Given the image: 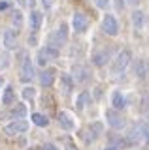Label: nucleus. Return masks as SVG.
Instances as JSON below:
<instances>
[{
	"mask_svg": "<svg viewBox=\"0 0 149 150\" xmlns=\"http://www.w3.org/2000/svg\"><path fill=\"white\" fill-rule=\"evenodd\" d=\"M134 73L140 81H149V62L147 60H138L134 66Z\"/></svg>",
	"mask_w": 149,
	"mask_h": 150,
	"instance_id": "f8f14e48",
	"label": "nucleus"
},
{
	"mask_svg": "<svg viewBox=\"0 0 149 150\" xmlns=\"http://www.w3.org/2000/svg\"><path fill=\"white\" fill-rule=\"evenodd\" d=\"M132 25H134V28H140L143 25V13L142 11H134L132 13Z\"/></svg>",
	"mask_w": 149,
	"mask_h": 150,
	"instance_id": "4be33fe9",
	"label": "nucleus"
},
{
	"mask_svg": "<svg viewBox=\"0 0 149 150\" xmlns=\"http://www.w3.org/2000/svg\"><path fill=\"white\" fill-rule=\"evenodd\" d=\"M29 129V122H25L23 118H19V120H13V122H10V124L4 128V131H6L8 135H17V133H25V131Z\"/></svg>",
	"mask_w": 149,
	"mask_h": 150,
	"instance_id": "6e6552de",
	"label": "nucleus"
},
{
	"mask_svg": "<svg viewBox=\"0 0 149 150\" xmlns=\"http://www.w3.org/2000/svg\"><path fill=\"white\" fill-rule=\"evenodd\" d=\"M2 84H4V77H0V86H2Z\"/></svg>",
	"mask_w": 149,
	"mask_h": 150,
	"instance_id": "72a5a7b5",
	"label": "nucleus"
},
{
	"mask_svg": "<svg viewBox=\"0 0 149 150\" xmlns=\"http://www.w3.org/2000/svg\"><path fill=\"white\" fill-rule=\"evenodd\" d=\"M110 62V49H98L92 53V64L102 68V66H106Z\"/></svg>",
	"mask_w": 149,
	"mask_h": 150,
	"instance_id": "ddd939ff",
	"label": "nucleus"
},
{
	"mask_svg": "<svg viewBox=\"0 0 149 150\" xmlns=\"http://www.w3.org/2000/svg\"><path fill=\"white\" fill-rule=\"evenodd\" d=\"M13 101H15V90H13V86H6L2 94V105H11Z\"/></svg>",
	"mask_w": 149,
	"mask_h": 150,
	"instance_id": "a211bd4d",
	"label": "nucleus"
},
{
	"mask_svg": "<svg viewBox=\"0 0 149 150\" xmlns=\"http://www.w3.org/2000/svg\"><path fill=\"white\" fill-rule=\"evenodd\" d=\"M59 58V49L55 45H47V47H42L40 53H38V64L45 66L47 62H51V60Z\"/></svg>",
	"mask_w": 149,
	"mask_h": 150,
	"instance_id": "20e7f679",
	"label": "nucleus"
},
{
	"mask_svg": "<svg viewBox=\"0 0 149 150\" xmlns=\"http://www.w3.org/2000/svg\"><path fill=\"white\" fill-rule=\"evenodd\" d=\"M53 83H55V69H51V68L44 69V71L40 73V84L44 88H49Z\"/></svg>",
	"mask_w": 149,
	"mask_h": 150,
	"instance_id": "2eb2a0df",
	"label": "nucleus"
},
{
	"mask_svg": "<svg viewBox=\"0 0 149 150\" xmlns=\"http://www.w3.org/2000/svg\"><path fill=\"white\" fill-rule=\"evenodd\" d=\"M91 75H92V71L87 64H76L72 69V79L77 83H87L91 79Z\"/></svg>",
	"mask_w": 149,
	"mask_h": 150,
	"instance_id": "7ed1b4c3",
	"label": "nucleus"
},
{
	"mask_svg": "<svg viewBox=\"0 0 149 150\" xmlns=\"http://www.w3.org/2000/svg\"><path fill=\"white\" fill-rule=\"evenodd\" d=\"M59 124H60V128H62L64 131H74V129H76L74 116L70 115V112H66V111L59 112Z\"/></svg>",
	"mask_w": 149,
	"mask_h": 150,
	"instance_id": "9b49d317",
	"label": "nucleus"
},
{
	"mask_svg": "<svg viewBox=\"0 0 149 150\" xmlns=\"http://www.w3.org/2000/svg\"><path fill=\"white\" fill-rule=\"evenodd\" d=\"M89 103H91V94L89 92H81L80 96H77V100H76V107L81 111V109H85Z\"/></svg>",
	"mask_w": 149,
	"mask_h": 150,
	"instance_id": "6ab92c4d",
	"label": "nucleus"
},
{
	"mask_svg": "<svg viewBox=\"0 0 149 150\" xmlns=\"http://www.w3.org/2000/svg\"><path fill=\"white\" fill-rule=\"evenodd\" d=\"M142 111H147L149 109V90L143 92V96H142V107H140Z\"/></svg>",
	"mask_w": 149,
	"mask_h": 150,
	"instance_id": "393cba45",
	"label": "nucleus"
},
{
	"mask_svg": "<svg viewBox=\"0 0 149 150\" xmlns=\"http://www.w3.org/2000/svg\"><path fill=\"white\" fill-rule=\"evenodd\" d=\"M121 2H123V0H117V9H123V4Z\"/></svg>",
	"mask_w": 149,
	"mask_h": 150,
	"instance_id": "2f4dec72",
	"label": "nucleus"
},
{
	"mask_svg": "<svg viewBox=\"0 0 149 150\" xmlns=\"http://www.w3.org/2000/svg\"><path fill=\"white\" fill-rule=\"evenodd\" d=\"M72 88H74V79H72V75L62 73V75H60V90H62L64 94H70V92H72Z\"/></svg>",
	"mask_w": 149,
	"mask_h": 150,
	"instance_id": "f3484780",
	"label": "nucleus"
},
{
	"mask_svg": "<svg viewBox=\"0 0 149 150\" xmlns=\"http://www.w3.org/2000/svg\"><path fill=\"white\" fill-rule=\"evenodd\" d=\"M106 120H108V124H110L113 129H123L125 126H127V120H125V116L121 115L117 109L106 111Z\"/></svg>",
	"mask_w": 149,
	"mask_h": 150,
	"instance_id": "f03ea898",
	"label": "nucleus"
},
{
	"mask_svg": "<svg viewBox=\"0 0 149 150\" xmlns=\"http://www.w3.org/2000/svg\"><path fill=\"white\" fill-rule=\"evenodd\" d=\"M42 23H44V15H42L40 11H36V9H32L30 15H29V25L32 30H40L42 28Z\"/></svg>",
	"mask_w": 149,
	"mask_h": 150,
	"instance_id": "dca6fc26",
	"label": "nucleus"
},
{
	"mask_svg": "<svg viewBox=\"0 0 149 150\" xmlns=\"http://www.w3.org/2000/svg\"><path fill=\"white\" fill-rule=\"evenodd\" d=\"M111 103H113V107L117 111H121V109H125V107H127V100H125V96L121 92H115L113 94V100H111Z\"/></svg>",
	"mask_w": 149,
	"mask_h": 150,
	"instance_id": "aec40b11",
	"label": "nucleus"
},
{
	"mask_svg": "<svg viewBox=\"0 0 149 150\" xmlns=\"http://www.w3.org/2000/svg\"><path fill=\"white\" fill-rule=\"evenodd\" d=\"M66 150H77V148L74 146V144H66Z\"/></svg>",
	"mask_w": 149,
	"mask_h": 150,
	"instance_id": "7c9ffc66",
	"label": "nucleus"
},
{
	"mask_svg": "<svg viewBox=\"0 0 149 150\" xmlns=\"http://www.w3.org/2000/svg\"><path fill=\"white\" fill-rule=\"evenodd\" d=\"M21 81L29 83L34 79V64H32V60L29 58V56H25L23 58V64H21Z\"/></svg>",
	"mask_w": 149,
	"mask_h": 150,
	"instance_id": "0eeeda50",
	"label": "nucleus"
},
{
	"mask_svg": "<svg viewBox=\"0 0 149 150\" xmlns=\"http://www.w3.org/2000/svg\"><path fill=\"white\" fill-rule=\"evenodd\" d=\"M32 122H34L36 126H40V128H45V126L49 124V120H47V116H44V115H40V112H34L32 115Z\"/></svg>",
	"mask_w": 149,
	"mask_h": 150,
	"instance_id": "412c9836",
	"label": "nucleus"
},
{
	"mask_svg": "<svg viewBox=\"0 0 149 150\" xmlns=\"http://www.w3.org/2000/svg\"><path fill=\"white\" fill-rule=\"evenodd\" d=\"M21 96L25 98V100H34V98H36V90L32 86H27V88H23Z\"/></svg>",
	"mask_w": 149,
	"mask_h": 150,
	"instance_id": "5701e85b",
	"label": "nucleus"
},
{
	"mask_svg": "<svg viewBox=\"0 0 149 150\" xmlns=\"http://www.w3.org/2000/svg\"><path fill=\"white\" fill-rule=\"evenodd\" d=\"M147 143H149V131H147Z\"/></svg>",
	"mask_w": 149,
	"mask_h": 150,
	"instance_id": "f704fd0d",
	"label": "nucleus"
},
{
	"mask_svg": "<svg viewBox=\"0 0 149 150\" xmlns=\"http://www.w3.org/2000/svg\"><path fill=\"white\" fill-rule=\"evenodd\" d=\"M130 60H132V54H130V51H121V53L117 54V58H115L113 66H111V71H113V73L125 71V69L128 68Z\"/></svg>",
	"mask_w": 149,
	"mask_h": 150,
	"instance_id": "f257e3e1",
	"label": "nucleus"
},
{
	"mask_svg": "<svg viewBox=\"0 0 149 150\" xmlns=\"http://www.w3.org/2000/svg\"><path fill=\"white\" fill-rule=\"evenodd\" d=\"M106 150H119V148H117V146H108Z\"/></svg>",
	"mask_w": 149,
	"mask_h": 150,
	"instance_id": "473e14b6",
	"label": "nucleus"
},
{
	"mask_svg": "<svg viewBox=\"0 0 149 150\" xmlns=\"http://www.w3.org/2000/svg\"><path fill=\"white\" fill-rule=\"evenodd\" d=\"M10 6V2H6V0H0V9H6Z\"/></svg>",
	"mask_w": 149,
	"mask_h": 150,
	"instance_id": "c85d7f7f",
	"label": "nucleus"
},
{
	"mask_svg": "<svg viewBox=\"0 0 149 150\" xmlns=\"http://www.w3.org/2000/svg\"><path fill=\"white\" fill-rule=\"evenodd\" d=\"M96 6L104 9V8H108V6H110V0H96Z\"/></svg>",
	"mask_w": 149,
	"mask_h": 150,
	"instance_id": "bb28decb",
	"label": "nucleus"
},
{
	"mask_svg": "<svg viewBox=\"0 0 149 150\" xmlns=\"http://www.w3.org/2000/svg\"><path fill=\"white\" fill-rule=\"evenodd\" d=\"M17 41H19V34H17V30L10 28V30L4 32V36H2V43H4V47H6L8 51L15 49V47H17Z\"/></svg>",
	"mask_w": 149,
	"mask_h": 150,
	"instance_id": "9d476101",
	"label": "nucleus"
},
{
	"mask_svg": "<svg viewBox=\"0 0 149 150\" xmlns=\"http://www.w3.org/2000/svg\"><path fill=\"white\" fill-rule=\"evenodd\" d=\"M143 135H147L145 126L143 124H134L132 128H130V131H128V143H138Z\"/></svg>",
	"mask_w": 149,
	"mask_h": 150,
	"instance_id": "4468645a",
	"label": "nucleus"
},
{
	"mask_svg": "<svg viewBox=\"0 0 149 150\" xmlns=\"http://www.w3.org/2000/svg\"><path fill=\"white\" fill-rule=\"evenodd\" d=\"M13 25H15V26H21V25H23V15H21V11H15V13H13Z\"/></svg>",
	"mask_w": 149,
	"mask_h": 150,
	"instance_id": "a878e982",
	"label": "nucleus"
},
{
	"mask_svg": "<svg viewBox=\"0 0 149 150\" xmlns=\"http://www.w3.org/2000/svg\"><path fill=\"white\" fill-rule=\"evenodd\" d=\"M66 40H68V28H66V25H60L57 30H53L51 36H49V41H53L55 45L66 43Z\"/></svg>",
	"mask_w": 149,
	"mask_h": 150,
	"instance_id": "1a4fd4ad",
	"label": "nucleus"
},
{
	"mask_svg": "<svg viewBox=\"0 0 149 150\" xmlns=\"http://www.w3.org/2000/svg\"><path fill=\"white\" fill-rule=\"evenodd\" d=\"M130 2H132V0H130Z\"/></svg>",
	"mask_w": 149,
	"mask_h": 150,
	"instance_id": "c9c22d12",
	"label": "nucleus"
},
{
	"mask_svg": "<svg viewBox=\"0 0 149 150\" xmlns=\"http://www.w3.org/2000/svg\"><path fill=\"white\" fill-rule=\"evenodd\" d=\"M42 150H57V146H55V144H51V143H47V144H44V146H42Z\"/></svg>",
	"mask_w": 149,
	"mask_h": 150,
	"instance_id": "cd10ccee",
	"label": "nucleus"
},
{
	"mask_svg": "<svg viewBox=\"0 0 149 150\" xmlns=\"http://www.w3.org/2000/svg\"><path fill=\"white\" fill-rule=\"evenodd\" d=\"M102 30H104V34L108 36H117L119 32V25H117V19H115L113 15H104V19H102Z\"/></svg>",
	"mask_w": 149,
	"mask_h": 150,
	"instance_id": "39448f33",
	"label": "nucleus"
},
{
	"mask_svg": "<svg viewBox=\"0 0 149 150\" xmlns=\"http://www.w3.org/2000/svg\"><path fill=\"white\" fill-rule=\"evenodd\" d=\"M72 26H74V30H76L77 34H83V32L89 28V19H87V15L76 11L74 17H72Z\"/></svg>",
	"mask_w": 149,
	"mask_h": 150,
	"instance_id": "423d86ee",
	"label": "nucleus"
},
{
	"mask_svg": "<svg viewBox=\"0 0 149 150\" xmlns=\"http://www.w3.org/2000/svg\"><path fill=\"white\" fill-rule=\"evenodd\" d=\"M25 115H27V109H25V105H17L15 109H11V116H19V118H23Z\"/></svg>",
	"mask_w": 149,
	"mask_h": 150,
	"instance_id": "b1692460",
	"label": "nucleus"
},
{
	"mask_svg": "<svg viewBox=\"0 0 149 150\" xmlns=\"http://www.w3.org/2000/svg\"><path fill=\"white\" fill-rule=\"evenodd\" d=\"M42 2H44V6H45V8H51L55 0H42Z\"/></svg>",
	"mask_w": 149,
	"mask_h": 150,
	"instance_id": "c756f323",
	"label": "nucleus"
}]
</instances>
